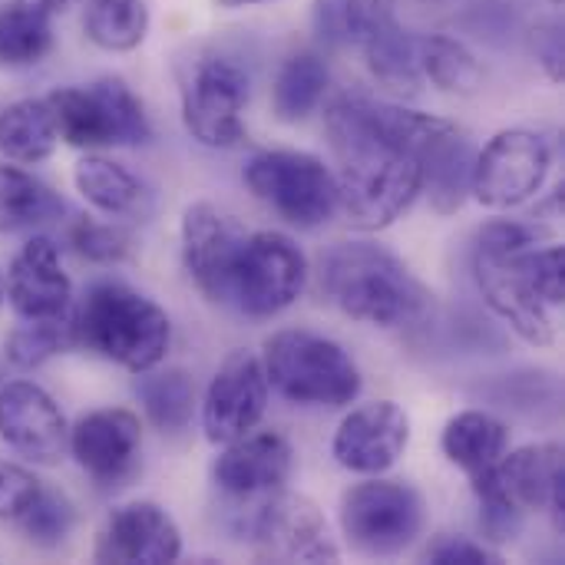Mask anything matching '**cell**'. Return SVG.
<instances>
[{
    "mask_svg": "<svg viewBox=\"0 0 565 565\" xmlns=\"http://www.w3.org/2000/svg\"><path fill=\"white\" fill-rule=\"evenodd\" d=\"M23 536L33 543V546H43V550H53L60 543L70 540L73 533V523H76V513H73V503L56 493V490H40L36 500L26 507V513L17 520Z\"/></svg>",
    "mask_w": 565,
    "mask_h": 565,
    "instance_id": "35",
    "label": "cell"
},
{
    "mask_svg": "<svg viewBox=\"0 0 565 565\" xmlns=\"http://www.w3.org/2000/svg\"><path fill=\"white\" fill-rule=\"evenodd\" d=\"M83 30L99 50L129 53L149 33V7L146 0H89Z\"/></svg>",
    "mask_w": 565,
    "mask_h": 565,
    "instance_id": "33",
    "label": "cell"
},
{
    "mask_svg": "<svg viewBox=\"0 0 565 565\" xmlns=\"http://www.w3.org/2000/svg\"><path fill=\"white\" fill-rule=\"evenodd\" d=\"M252 79L232 56H202L182 83V119L195 142L209 149H235L245 139V106Z\"/></svg>",
    "mask_w": 565,
    "mask_h": 565,
    "instance_id": "9",
    "label": "cell"
},
{
    "mask_svg": "<svg viewBox=\"0 0 565 565\" xmlns=\"http://www.w3.org/2000/svg\"><path fill=\"white\" fill-rule=\"evenodd\" d=\"M60 142L46 99H17L0 113V152L10 162L36 166L53 156Z\"/></svg>",
    "mask_w": 565,
    "mask_h": 565,
    "instance_id": "28",
    "label": "cell"
},
{
    "mask_svg": "<svg viewBox=\"0 0 565 565\" xmlns=\"http://www.w3.org/2000/svg\"><path fill=\"white\" fill-rule=\"evenodd\" d=\"M7 301L20 321L66 318L73 305V285L63 271L60 248L46 235H33L7 268Z\"/></svg>",
    "mask_w": 565,
    "mask_h": 565,
    "instance_id": "20",
    "label": "cell"
},
{
    "mask_svg": "<svg viewBox=\"0 0 565 565\" xmlns=\"http://www.w3.org/2000/svg\"><path fill=\"white\" fill-rule=\"evenodd\" d=\"M308 285V258L285 232H248L235 255L228 305L248 318L288 311Z\"/></svg>",
    "mask_w": 565,
    "mask_h": 565,
    "instance_id": "8",
    "label": "cell"
},
{
    "mask_svg": "<svg viewBox=\"0 0 565 565\" xmlns=\"http://www.w3.org/2000/svg\"><path fill=\"white\" fill-rule=\"evenodd\" d=\"M268 387L298 407H348L361 394L354 358L331 338L288 328L265 341L262 358Z\"/></svg>",
    "mask_w": 565,
    "mask_h": 565,
    "instance_id": "4",
    "label": "cell"
},
{
    "mask_svg": "<svg viewBox=\"0 0 565 565\" xmlns=\"http://www.w3.org/2000/svg\"><path fill=\"white\" fill-rule=\"evenodd\" d=\"M225 10H238V7H255V3H268V0H215Z\"/></svg>",
    "mask_w": 565,
    "mask_h": 565,
    "instance_id": "43",
    "label": "cell"
},
{
    "mask_svg": "<svg viewBox=\"0 0 565 565\" xmlns=\"http://www.w3.org/2000/svg\"><path fill=\"white\" fill-rule=\"evenodd\" d=\"M397 17V0H315L311 26L318 43L331 50L361 46L384 20Z\"/></svg>",
    "mask_w": 565,
    "mask_h": 565,
    "instance_id": "27",
    "label": "cell"
},
{
    "mask_svg": "<svg viewBox=\"0 0 565 565\" xmlns=\"http://www.w3.org/2000/svg\"><path fill=\"white\" fill-rule=\"evenodd\" d=\"M248 536L258 559L268 563H338V546L328 536V520L301 493H271L252 523Z\"/></svg>",
    "mask_w": 565,
    "mask_h": 565,
    "instance_id": "11",
    "label": "cell"
},
{
    "mask_svg": "<svg viewBox=\"0 0 565 565\" xmlns=\"http://www.w3.org/2000/svg\"><path fill=\"white\" fill-rule=\"evenodd\" d=\"M321 291L348 318L374 328H407L430 315L434 295L384 245L338 242L321 255Z\"/></svg>",
    "mask_w": 565,
    "mask_h": 565,
    "instance_id": "2",
    "label": "cell"
},
{
    "mask_svg": "<svg viewBox=\"0 0 565 565\" xmlns=\"http://www.w3.org/2000/svg\"><path fill=\"white\" fill-rule=\"evenodd\" d=\"M473 275L493 315H500L526 344L533 348L556 344L553 308H546L533 291L523 268V252L500 255V252L473 248Z\"/></svg>",
    "mask_w": 565,
    "mask_h": 565,
    "instance_id": "14",
    "label": "cell"
},
{
    "mask_svg": "<svg viewBox=\"0 0 565 565\" xmlns=\"http://www.w3.org/2000/svg\"><path fill=\"white\" fill-rule=\"evenodd\" d=\"M0 437L20 457L53 467L70 450V427L56 401L30 381L0 387Z\"/></svg>",
    "mask_w": 565,
    "mask_h": 565,
    "instance_id": "19",
    "label": "cell"
},
{
    "mask_svg": "<svg viewBox=\"0 0 565 565\" xmlns=\"http://www.w3.org/2000/svg\"><path fill=\"white\" fill-rule=\"evenodd\" d=\"M450 122L397 103L344 93L324 109L338 159V205L361 232L394 225L424 192V152Z\"/></svg>",
    "mask_w": 565,
    "mask_h": 565,
    "instance_id": "1",
    "label": "cell"
},
{
    "mask_svg": "<svg viewBox=\"0 0 565 565\" xmlns=\"http://www.w3.org/2000/svg\"><path fill=\"white\" fill-rule=\"evenodd\" d=\"M523 268L526 278L533 285V291L540 295V301L546 308H563L565 288H563V245H536L523 252Z\"/></svg>",
    "mask_w": 565,
    "mask_h": 565,
    "instance_id": "36",
    "label": "cell"
},
{
    "mask_svg": "<svg viewBox=\"0 0 565 565\" xmlns=\"http://www.w3.org/2000/svg\"><path fill=\"white\" fill-rule=\"evenodd\" d=\"M245 185L258 202L278 212L298 228H321L334 218L338 179L324 159L298 149H265L255 152L242 169Z\"/></svg>",
    "mask_w": 565,
    "mask_h": 565,
    "instance_id": "7",
    "label": "cell"
},
{
    "mask_svg": "<svg viewBox=\"0 0 565 565\" xmlns=\"http://www.w3.org/2000/svg\"><path fill=\"white\" fill-rule=\"evenodd\" d=\"M295 470V450L281 434L262 430V434H245L232 444H225L222 457L212 467V480L222 493L235 500H252V497H271L285 490Z\"/></svg>",
    "mask_w": 565,
    "mask_h": 565,
    "instance_id": "21",
    "label": "cell"
},
{
    "mask_svg": "<svg viewBox=\"0 0 565 565\" xmlns=\"http://www.w3.org/2000/svg\"><path fill=\"white\" fill-rule=\"evenodd\" d=\"M20 3H30V7H36V10H46V13H56V10L73 7L76 0H20Z\"/></svg>",
    "mask_w": 565,
    "mask_h": 565,
    "instance_id": "42",
    "label": "cell"
},
{
    "mask_svg": "<svg viewBox=\"0 0 565 565\" xmlns=\"http://www.w3.org/2000/svg\"><path fill=\"white\" fill-rule=\"evenodd\" d=\"M142 424L132 411L106 407L76 420L70 430V454L83 473L99 487H122L139 470Z\"/></svg>",
    "mask_w": 565,
    "mask_h": 565,
    "instance_id": "17",
    "label": "cell"
},
{
    "mask_svg": "<svg viewBox=\"0 0 565 565\" xmlns=\"http://www.w3.org/2000/svg\"><path fill=\"white\" fill-rule=\"evenodd\" d=\"M56 132L66 146L103 149V146H146L152 122L142 99L119 76H103L89 86H63L46 96Z\"/></svg>",
    "mask_w": 565,
    "mask_h": 565,
    "instance_id": "5",
    "label": "cell"
},
{
    "mask_svg": "<svg viewBox=\"0 0 565 565\" xmlns=\"http://www.w3.org/2000/svg\"><path fill=\"white\" fill-rule=\"evenodd\" d=\"M63 212V199L46 182L17 166H0V235L53 225Z\"/></svg>",
    "mask_w": 565,
    "mask_h": 565,
    "instance_id": "26",
    "label": "cell"
},
{
    "mask_svg": "<svg viewBox=\"0 0 565 565\" xmlns=\"http://www.w3.org/2000/svg\"><path fill=\"white\" fill-rule=\"evenodd\" d=\"M440 450L467 477H477L510 450V427L487 411H460L447 420Z\"/></svg>",
    "mask_w": 565,
    "mask_h": 565,
    "instance_id": "25",
    "label": "cell"
},
{
    "mask_svg": "<svg viewBox=\"0 0 565 565\" xmlns=\"http://www.w3.org/2000/svg\"><path fill=\"white\" fill-rule=\"evenodd\" d=\"M530 50L536 56V63L543 66V73L553 83H563L565 73V46H563V23L559 20H540L530 30Z\"/></svg>",
    "mask_w": 565,
    "mask_h": 565,
    "instance_id": "41",
    "label": "cell"
},
{
    "mask_svg": "<svg viewBox=\"0 0 565 565\" xmlns=\"http://www.w3.org/2000/svg\"><path fill=\"white\" fill-rule=\"evenodd\" d=\"M40 490L43 487L30 470L17 463H0V523H17Z\"/></svg>",
    "mask_w": 565,
    "mask_h": 565,
    "instance_id": "38",
    "label": "cell"
},
{
    "mask_svg": "<svg viewBox=\"0 0 565 565\" xmlns=\"http://www.w3.org/2000/svg\"><path fill=\"white\" fill-rule=\"evenodd\" d=\"M76 192L109 218H149L152 215V192L142 179H136L126 166L106 156H83L73 169Z\"/></svg>",
    "mask_w": 565,
    "mask_h": 565,
    "instance_id": "22",
    "label": "cell"
},
{
    "mask_svg": "<svg viewBox=\"0 0 565 565\" xmlns=\"http://www.w3.org/2000/svg\"><path fill=\"white\" fill-rule=\"evenodd\" d=\"M470 483L473 490H490L510 500L523 513H553L563 526L565 457L559 444H533L503 454L490 470L470 477Z\"/></svg>",
    "mask_w": 565,
    "mask_h": 565,
    "instance_id": "13",
    "label": "cell"
},
{
    "mask_svg": "<svg viewBox=\"0 0 565 565\" xmlns=\"http://www.w3.org/2000/svg\"><path fill=\"white\" fill-rule=\"evenodd\" d=\"M550 166L553 152L540 132L503 129L477 152L470 195L487 209H516L543 189Z\"/></svg>",
    "mask_w": 565,
    "mask_h": 565,
    "instance_id": "10",
    "label": "cell"
},
{
    "mask_svg": "<svg viewBox=\"0 0 565 565\" xmlns=\"http://www.w3.org/2000/svg\"><path fill=\"white\" fill-rule=\"evenodd\" d=\"M182 556V533L175 520L149 500L116 507L96 533L93 559L119 565H162Z\"/></svg>",
    "mask_w": 565,
    "mask_h": 565,
    "instance_id": "18",
    "label": "cell"
},
{
    "mask_svg": "<svg viewBox=\"0 0 565 565\" xmlns=\"http://www.w3.org/2000/svg\"><path fill=\"white\" fill-rule=\"evenodd\" d=\"M268 411V377L262 358L252 351H232L215 377L209 381L202 401V430L205 440L225 447L252 434Z\"/></svg>",
    "mask_w": 565,
    "mask_h": 565,
    "instance_id": "12",
    "label": "cell"
},
{
    "mask_svg": "<svg viewBox=\"0 0 565 565\" xmlns=\"http://www.w3.org/2000/svg\"><path fill=\"white\" fill-rule=\"evenodd\" d=\"M411 444V417L394 401L354 407L334 430L331 454L338 467L361 477L387 473Z\"/></svg>",
    "mask_w": 565,
    "mask_h": 565,
    "instance_id": "16",
    "label": "cell"
},
{
    "mask_svg": "<svg viewBox=\"0 0 565 565\" xmlns=\"http://www.w3.org/2000/svg\"><path fill=\"white\" fill-rule=\"evenodd\" d=\"M73 245L83 258L89 262H122L129 255V235H122L113 225H96V222H79L73 228Z\"/></svg>",
    "mask_w": 565,
    "mask_h": 565,
    "instance_id": "37",
    "label": "cell"
},
{
    "mask_svg": "<svg viewBox=\"0 0 565 565\" xmlns=\"http://www.w3.org/2000/svg\"><path fill=\"white\" fill-rule=\"evenodd\" d=\"M420 73L424 79H430L440 93H457V96H470L480 89L483 83V70L480 60L473 56V50L447 33H434V36H420Z\"/></svg>",
    "mask_w": 565,
    "mask_h": 565,
    "instance_id": "31",
    "label": "cell"
},
{
    "mask_svg": "<svg viewBox=\"0 0 565 565\" xmlns=\"http://www.w3.org/2000/svg\"><path fill=\"white\" fill-rule=\"evenodd\" d=\"M427 563L434 565H493L500 563V556L483 546V543H473L467 536H437L430 546H427Z\"/></svg>",
    "mask_w": 565,
    "mask_h": 565,
    "instance_id": "40",
    "label": "cell"
},
{
    "mask_svg": "<svg viewBox=\"0 0 565 565\" xmlns=\"http://www.w3.org/2000/svg\"><path fill=\"white\" fill-rule=\"evenodd\" d=\"M139 404L146 417L152 420L156 430L162 434H182L192 424L195 411V381L182 367H166V371H142L136 381Z\"/></svg>",
    "mask_w": 565,
    "mask_h": 565,
    "instance_id": "30",
    "label": "cell"
},
{
    "mask_svg": "<svg viewBox=\"0 0 565 565\" xmlns=\"http://www.w3.org/2000/svg\"><path fill=\"white\" fill-rule=\"evenodd\" d=\"M420 36H414L397 17L384 20L374 33H367V40L361 43L364 60L371 76L397 93V96H417L424 86V73H420Z\"/></svg>",
    "mask_w": 565,
    "mask_h": 565,
    "instance_id": "24",
    "label": "cell"
},
{
    "mask_svg": "<svg viewBox=\"0 0 565 565\" xmlns=\"http://www.w3.org/2000/svg\"><path fill=\"white\" fill-rule=\"evenodd\" d=\"M3 298H7V275L0 271V305H3Z\"/></svg>",
    "mask_w": 565,
    "mask_h": 565,
    "instance_id": "44",
    "label": "cell"
},
{
    "mask_svg": "<svg viewBox=\"0 0 565 565\" xmlns=\"http://www.w3.org/2000/svg\"><path fill=\"white\" fill-rule=\"evenodd\" d=\"M331 83V70L318 53H295L281 63L275 86H271V113L278 122L295 126L301 119H308L321 96L328 93Z\"/></svg>",
    "mask_w": 565,
    "mask_h": 565,
    "instance_id": "29",
    "label": "cell"
},
{
    "mask_svg": "<svg viewBox=\"0 0 565 565\" xmlns=\"http://www.w3.org/2000/svg\"><path fill=\"white\" fill-rule=\"evenodd\" d=\"M543 242V232L530 222H490L483 225L480 238H477V248L480 252H500V255H510V252H526V248H536Z\"/></svg>",
    "mask_w": 565,
    "mask_h": 565,
    "instance_id": "39",
    "label": "cell"
},
{
    "mask_svg": "<svg viewBox=\"0 0 565 565\" xmlns=\"http://www.w3.org/2000/svg\"><path fill=\"white\" fill-rule=\"evenodd\" d=\"M473 162L477 149L473 142L450 122L424 152V189L430 195V205L440 215H454L463 209L473 189Z\"/></svg>",
    "mask_w": 565,
    "mask_h": 565,
    "instance_id": "23",
    "label": "cell"
},
{
    "mask_svg": "<svg viewBox=\"0 0 565 565\" xmlns=\"http://www.w3.org/2000/svg\"><path fill=\"white\" fill-rule=\"evenodd\" d=\"M427 526V503L417 487L381 473L341 497V533L348 546L371 559L401 556Z\"/></svg>",
    "mask_w": 565,
    "mask_h": 565,
    "instance_id": "6",
    "label": "cell"
},
{
    "mask_svg": "<svg viewBox=\"0 0 565 565\" xmlns=\"http://www.w3.org/2000/svg\"><path fill=\"white\" fill-rule=\"evenodd\" d=\"M70 321L73 344L132 374L159 367L172 341L169 315L122 281L89 285Z\"/></svg>",
    "mask_w": 565,
    "mask_h": 565,
    "instance_id": "3",
    "label": "cell"
},
{
    "mask_svg": "<svg viewBox=\"0 0 565 565\" xmlns=\"http://www.w3.org/2000/svg\"><path fill=\"white\" fill-rule=\"evenodd\" d=\"M73 344V321L66 318H50V321H23L20 328L10 331L3 351L7 361L20 371H33L53 354L66 351Z\"/></svg>",
    "mask_w": 565,
    "mask_h": 565,
    "instance_id": "34",
    "label": "cell"
},
{
    "mask_svg": "<svg viewBox=\"0 0 565 565\" xmlns=\"http://www.w3.org/2000/svg\"><path fill=\"white\" fill-rule=\"evenodd\" d=\"M245 235V225L212 202H192L182 215V262L212 305H228V281Z\"/></svg>",
    "mask_w": 565,
    "mask_h": 565,
    "instance_id": "15",
    "label": "cell"
},
{
    "mask_svg": "<svg viewBox=\"0 0 565 565\" xmlns=\"http://www.w3.org/2000/svg\"><path fill=\"white\" fill-rule=\"evenodd\" d=\"M53 13L30 3L0 7V66L23 70L36 66L53 50Z\"/></svg>",
    "mask_w": 565,
    "mask_h": 565,
    "instance_id": "32",
    "label": "cell"
}]
</instances>
